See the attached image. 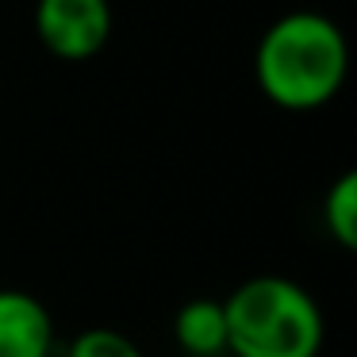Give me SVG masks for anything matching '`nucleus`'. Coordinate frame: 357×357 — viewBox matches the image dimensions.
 <instances>
[{
  "label": "nucleus",
  "instance_id": "nucleus-1",
  "mask_svg": "<svg viewBox=\"0 0 357 357\" xmlns=\"http://www.w3.org/2000/svg\"><path fill=\"white\" fill-rule=\"evenodd\" d=\"M349 70L342 27L323 12H288L254 50L257 89L284 112H315L338 96Z\"/></svg>",
  "mask_w": 357,
  "mask_h": 357
},
{
  "label": "nucleus",
  "instance_id": "nucleus-2",
  "mask_svg": "<svg viewBox=\"0 0 357 357\" xmlns=\"http://www.w3.org/2000/svg\"><path fill=\"white\" fill-rule=\"evenodd\" d=\"M231 357H319L326 319L319 300L292 277L261 273L223 300Z\"/></svg>",
  "mask_w": 357,
  "mask_h": 357
},
{
  "label": "nucleus",
  "instance_id": "nucleus-3",
  "mask_svg": "<svg viewBox=\"0 0 357 357\" xmlns=\"http://www.w3.org/2000/svg\"><path fill=\"white\" fill-rule=\"evenodd\" d=\"M35 35L62 62H85L112 39L108 0H35Z\"/></svg>",
  "mask_w": 357,
  "mask_h": 357
},
{
  "label": "nucleus",
  "instance_id": "nucleus-4",
  "mask_svg": "<svg viewBox=\"0 0 357 357\" xmlns=\"http://www.w3.org/2000/svg\"><path fill=\"white\" fill-rule=\"evenodd\" d=\"M50 307L24 288H0V357H54Z\"/></svg>",
  "mask_w": 357,
  "mask_h": 357
},
{
  "label": "nucleus",
  "instance_id": "nucleus-5",
  "mask_svg": "<svg viewBox=\"0 0 357 357\" xmlns=\"http://www.w3.org/2000/svg\"><path fill=\"white\" fill-rule=\"evenodd\" d=\"M173 338L188 357H227V311L223 300H188L173 315Z\"/></svg>",
  "mask_w": 357,
  "mask_h": 357
},
{
  "label": "nucleus",
  "instance_id": "nucleus-6",
  "mask_svg": "<svg viewBox=\"0 0 357 357\" xmlns=\"http://www.w3.org/2000/svg\"><path fill=\"white\" fill-rule=\"evenodd\" d=\"M323 227L342 250L357 246V173H342L323 196Z\"/></svg>",
  "mask_w": 357,
  "mask_h": 357
},
{
  "label": "nucleus",
  "instance_id": "nucleus-7",
  "mask_svg": "<svg viewBox=\"0 0 357 357\" xmlns=\"http://www.w3.org/2000/svg\"><path fill=\"white\" fill-rule=\"evenodd\" d=\"M62 357H142V349L112 326H89L66 342Z\"/></svg>",
  "mask_w": 357,
  "mask_h": 357
}]
</instances>
